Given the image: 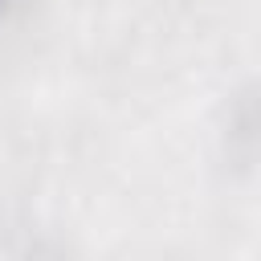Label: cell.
<instances>
[{"instance_id": "1", "label": "cell", "mask_w": 261, "mask_h": 261, "mask_svg": "<svg viewBox=\"0 0 261 261\" xmlns=\"http://www.w3.org/2000/svg\"><path fill=\"white\" fill-rule=\"evenodd\" d=\"M16 0H0V16H8V8H12Z\"/></svg>"}]
</instances>
